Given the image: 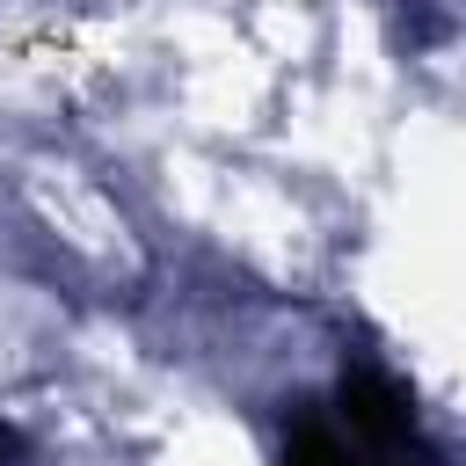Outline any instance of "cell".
Instances as JSON below:
<instances>
[{"instance_id": "7a4b0ae2", "label": "cell", "mask_w": 466, "mask_h": 466, "mask_svg": "<svg viewBox=\"0 0 466 466\" xmlns=\"http://www.w3.org/2000/svg\"><path fill=\"white\" fill-rule=\"evenodd\" d=\"M277 466H408L379 444H364L357 430H342L335 415H299L291 437H284V459Z\"/></svg>"}, {"instance_id": "6da1fadb", "label": "cell", "mask_w": 466, "mask_h": 466, "mask_svg": "<svg viewBox=\"0 0 466 466\" xmlns=\"http://www.w3.org/2000/svg\"><path fill=\"white\" fill-rule=\"evenodd\" d=\"M328 415L342 422V430H357L364 444H379V451H393V459H408V466H437L430 459V444H422V430H415V408L400 400V386L386 379V371H342L335 379V400H328Z\"/></svg>"}, {"instance_id": "3957f363", "label": "cell", "mask_w": 466, "mask_h": 466, "mask_svg": "<svg viewBox=\"0 0 466 466\" xmlns=\"http://www.w3.org/2000/svg\"><path fill=\"white\" fill-rule=\"evenodd\" d=\"M15 459H22V437H15L7 422H0V466H15Z\"/></svg>"}]
</instances>
